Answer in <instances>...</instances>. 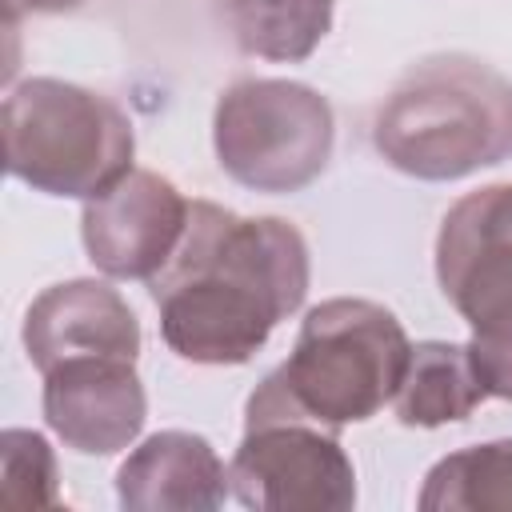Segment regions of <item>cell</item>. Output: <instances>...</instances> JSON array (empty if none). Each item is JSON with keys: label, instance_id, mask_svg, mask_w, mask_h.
<instances>
[{"label": "cell", "instance_id": "obj_1", "mask_svg": "<svg viewBox=\"0 0 512 512\" xmlns=\"http://www.w3.org/2000/svg\"><path fill=\"white\" fill-rule=\"evenodd\" d=\"M164 344L192 364H248L308 296V244L280 216L192 200L172 260L148 280Z\"/></svg>", "mask_w": 512, "mask_h": 512}, {"label": "cell", "instance_id": "obj_2", "mask_svg": "<svg viewBox=\"0 0 512 512\" xmlns=\"http://www.w3.org/2000/svg\"><path fill=\"white\" fill-rule=\"evenodd\" d=\"M376 152L416 180H460L512 160V80L464 52L412 64L372 120Z\"/></svg>", "mask_w": 512, "mask_h": 512}, {"label": "cell", "instance_id": "obj_3", "mask_svg": "<svg viewBox=\"0 0 512 512\" xmlns=\"http://www.w3.org/2000/svg\"><path fill=\"white\" fill-rule=\"evenodd\" d=\"M408 356L404 324L384 304L336 296L304 316L292 356L268 372L252 396L340 432L344 424L376 416L396 396Z\"/></svg>", "mask_w": 512, "mask_h": 512}, {"label": "cell", "instance_id": "obj_4", "mask_svg": "<svg viewBox=\"0 0 512 512\" xmlns=\"http://www.w3.org/2000/svg\"><path fill=\"white\" fill-rule=\"evenodd\" d=\"M132 152V120L92 88L32 76L4 100L8 176L36 192L92 200L132 172Z\"/></svg>", "mask_w": 512, "mask_h": 512}, {"label": "cell", "instance_id": "obj_5", "mask_svg": "<svg viewBox=\"0 0 512 512\" xmlns=\"http://www.w3.org/2000/svg\"><path fill=\"white\" fill-rule=\"evenodd\" d=\"M436 280L472 328L468 356L484 392L512 400V184L476 188L448 208Z\"/></svg>", "mask_w": 512, "mask_h": 512}, {"label": "cell", "instance_id": "obj_6", "mask_svg": "<svg viewBox=\"0 0 512 512\" xmlns=\"http://www.w3.org/2000/svg\"><path fill=\"white\" fill-rule=\"evenodd\" d=\"M332 104L296 80L248 76L220 92L212 148L220 168L252 192H300L332 160Z\"/></svg>", "mask_w": 512, "mask_h": 512}, {"label": "cell", "instance_id": "obj_7", "mask_svg": "<svg viewBox=\"0 0 512 512\" xmlns=\"http://www.w3.org/2000/svg\"><path fill=\"white\" fill-rule=\"evenodd\" d=\"M228 476L232 496L256 512H348L356 504V468L336 428L264 396H248Z\"/></svg>", "mask_w": 512, "mask_h": 512}, {"label": "cell", "instance_id": "obj_8", "mask_svg": "<svg viewBox=\"0 0 512 512\" xmlns=\"http://www.w3.org/2000/svg\"><path fill=\"white\" fill-rule=\"evenodd\" d=\"M192 200L148 168L124 172L112 188L84 200L80 236L88 260L112 280H152L188 228Z\"/></svg>", "mask_w": 512, "mask_h": 512}, {"label": "cell", "instance_id": "obj_9", "mask_svg": "<svg viewBox=\"0 0 512 512\" xmlns=\"http://www.w3.org/2000/svg\"><path fill=\"white\" fill-rule=\"evenodd\" d=\"M148 416L136 360L76 356L44 372V420L84 456H112L128 448Z\"/></svg>", "mask_w": 512, "mask_h": 512}, {"label": "cell", "instance_id": "obj_10", "mask_svg": "<svg viewBox=\"0 0 512 512\" xmlns=\"http://www.w3.org/2000/svg\"><path fill=\"white\" fill-rule=\"evenodd\" d=\"M24 352L44 376L76 356H140V324L128 300L104 280H64L44 288L24 312Z\"/></svg>", "mask_w": 512, "mask_h": 512}, {"label": "cell", "instance_id": "obj_11", "mask_svg": "<svg viewBox=\"0 0 512 512\" xmlns=\"http://www.w3.org/2000/svg\"><path fill=\"white\" fill-rule=\"evenodd\" d=\"M228 492L232 476L216 448L180 428L148 436L116 472V496L128 512H212Z\"/></svg>", "mask_w": 512, "mask_h": 512}, {"label": "cell", "instance_id": "obj_12", "mask_svg": "<svg viewBox=\"0 0 512 512\" xmlns=\"http://www.w3.org/2000/svg\"><path fill=\"white\" fill-rule=\"evenodd\" d=\"M484 384L468 356V344L424 340L412 344L408 368L392 396V412L404 428H440L452 420H468L484 400Z\"/></svg>", "mask_w": 512, "mask_h": 512}, {"label": "cell", "instance_id": "obj_13", "mask_svg": "<svg viewBox=\"0 0 512 512\" xmlns=\"http://www.w3.org/2000/svg\"><path fill=\"white\" fill-rule=\"evenodd\" d=\"M336 0H220L228 36L244 56L300 64L332 32Z\"/></svg>", "mask_w": 512, "mask_h": 512}, {"label": "cell", "instance_id": "obj_14", "mask_svg": "<svg viewBox=\"0 0 512 512\" xmlns=\"http://www.w3.org/2000/svg\"><path fill=\"white\" fill-rule=\"evenodd\" d=\"M416 504L424 512H512V436L436 460Z\"/></svg>", "mask_w": 512, "mask_h": 512}, {"label": "cell", "instance_id": "obj_15", "mask_svg": "<svg viewBox=\"0 0 512 512\" xmlns=\"http://www.w3.org/2000/svg\"><path fill=\"white\" fill-rule=\"evenodd\" d=\"M0 492L16 508H48L60 500L56 456L40 432L8 428L0 436Z\"/></svg>", "mask_w": 512, "mask_h": 512}, {"label": "cell", "instance_id": "obj_16", "mask_svg": "<svg viewBox=\"0 0 512 512\" xmlns=\"http://www.w3.org/2000/svg\"><path fill=\"white\" fill-rule=\"evenodd\" d=\"M8 4L12 8H24V12H76L88 0H8Z\"/></svg>", "mask_w": 512, "mask_h": 512}]
</instances>
